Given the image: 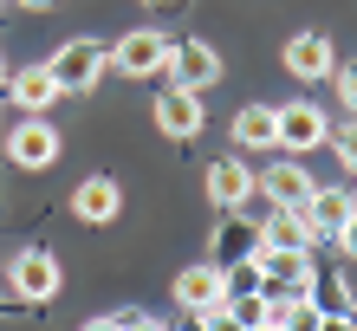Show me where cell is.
Listing matches in <instances>:
<instances>
[{
    "label": "cell",
    "instance_id": "cell-19",
    "mask_svg": "<svg viewBox=\"0 0 357 331\" xmlns=\"http://www.w3.org/2000/svg\"><path fill=\"white\" fill-rule=\"evenodd\" d=\"M331 85H338V98H344V105L357 111V59H344V66L331 72Z\"/></svg>",
    "mask_w": 357,
    "mask_h": 331
},
{
    "label": "cell",
    "instance_id": "cell-18",
    "mask_svg": "<svg viewBox=\"0 0 357 331\" xmlns=\"http://www.w3.org/2000/svg\"><path fill=\"white\" fill-rule=\"evenodd\" d=\"M221 312H227V325H234V331H266V293H247V299H227Z\"/></svg>",
    "mask_w": 357,
    "mask_h": 331
},
{
    "label": "cell",
    "instance_id": "cell-1",
    "mask_svg": "<svg viewBox=\"0 0 357 331\" xmlns=\"http://www.w3.org/2000/svg\"><path fill=\"white\" fill-rule=\"evenodd\" d=\"M104 66H111V46H98V39H66L52 59H46V72L59 78V91H91Z\"/></svg>",
    "mask_w": 357,
    "mask_h": 331
},
{
    "label": "cell",
    "instance_id": "cell-3",
    "mask_svg": "<svg viewBox=\"0 0 357 331\" xmlns=\"http://www.w3.org/2000/svg\"><path fill=\"white\" fill-rule=\"evenodd\" d=\"M59 260L46 254V247H26V254H20L13 266H7V286H13V299H33V305H46L52 293H59Z\"/></svg>",
    "mask_w": 357,
    "mask_h": 331
},
{
    "label": "cell",
    "instance_id": "cell-4",
    "mask_svg": "<svg viewBox=\"0 0 357 331\" xmlns=\"http://www.w3.org/2000/svg\"><path fill=\"white\" fill-rule=\"evenodd\" d=\"M162 72L176 78V91H208L221 78V52L208 39H182V46H169V66Z\"/></svg>",
    "mask_w": 357,
    "mask_h": 331
},
{
    "label": "cell",
    "instance_id": "cell-7",
    "mask_svg": "<svg viewBox=\"0 0 357 331\" xmlns=\"http://www.w3.org/2000/svg\"><path fill=\"white\" fill-rule=\"evenodd\" d=\"M254 189H260V182H254V169H247L241 156H221L215 169H208V201H215L221 215H234L241 201H254Z\"/></svg>",
    "mask_w": 357,
    "mask_h": 331
},
{
    "label": "cell",
    "instance_id": "cell-5",
    "mask_svg": "<svg viewBox=\"0 0 357 331\" xmlns=\"http://www.w3.org/2000/svg\"><path fill=\"white\" fill-rule=\"evenodd\" d=\"M7 156L20 162V169H52V162H59V130L46 117H20L7 130Z\"/></svg>",
    "mask_w": 357,
    "mask_h": 331
},
{
    "label": "cell",
    "instance_id": "cell-17",
    "mask_svg": "<svg viewBox=\"0 0 357 331\" xmlns=\"http://www.w3.org/2000/svg\"><path fill=\"white\" fill-rule=\"evenodd\" d=\"M351 208H357V201H351V189H312L305 195V227H312V234H338V227L351 221Z\"/></svg>",
    "mask_w": 357,
    "mask_h": 331
},
{
    "label": "cell",
    "instance_id": "cell-10",
    "mask_svg": "<svg viewBox=\"0 0 357 331\" xmlns=\"http://www.w3.org/2000/svg\"><path fill=\"white\" fill-rule=\"evenodd\" d=\"M325 137H331V123H325L319 105H286V111H280V150L305 156V150H319Z\"/></svg>",
    "mask_w": 357,
    "mask_h": 331
},
{
    "label": "cell",
    "instance_id": "cell-13",
    "mask_svg": "<svg viewBox=\"0 0 357 331\" xmlns=\"http://www.w3.org/2000/svg\"><path fill=\"white\" fill-rule=\"evenodd\" d=\"M312 240H319V234L305 227L299 208H273V215L260 221V247H273V254H305Z\"/></svg>",
    "mask_w": 357,
    "mask_h": 331
},
{
    "label": "cell",
    "instance_id": "cell-8",
    "mask_svg": "<svg viewBox=\"0 0 357 331\" xmlns=\"http://www.w3.org/2000/svg\"><path fill=\"white\" fill-rule=\"evenodd\" d=\"M221 266L215 260H202V266H182L176 273V305L182 312H221Z\"/></svg>",
    "mask_w": 357,
    "mask_h": 331
},
{
    "label": "cell",
    "instance_id": "cell-26",
    "mask_svg": "<svg viewBox=\"0 0 357 331\" xmlns=\"http://www.w3.org/2000/svg\"><path fill=\"white\" fill-rule=\"evenodd\" d=\"M20 7H33V13H46V7H59V0H20Z\"/></svg>",
    "mask_w": 357,
    "mask_h": 331
},
{
    "label": "cell",
    "instance_id": "cell-12",
    "mask_svg": "<svg viewBox=\"0 0 357 331\" xmlns=\"http://www.w3.org/2000/svg\"><path fill=\"white\" fill-rule=\"evenodd\" d=\"M72 208H78V221H91V227H104V221H117V208H123V189L111 176H85L72 189Z\"/></svg>",
    "mask_w": 357,
    "mask_h": 331
},
{
    "label": "cell",
    "instance_id": "cell-23",
    "mask_svg": "<svg viewBox=\"0 0 357 331\" xmlns=\"http://www.w3.org/2000/svg\"><path fill=\"white\" fill-rule=\"evenodd\" d=\"M338 156H344V169H357V123H351V130L338 137Z\"/></svg>",
    "mask_w": 357,
    "mask_h": 331
},
{
    "label": "cell",
    "instance_id": "cell-16",
    "mask_svg": "<svg viewBox=\"0 0 357 331\" xmlns=\"http://www.w3.org/2000/svg\"><path fill=\"white\" fill-rule=\"evenodd\" d=\"M234 143L241 150H280V111L273 105H241L234 111Z\"/></svg>",
    "mask_w": 357,
    "mask_h": 331
},
{
    "label": "cell",
    "instance_id": "cell-15",
    "mask_svg": "<svg viewBox=\"0 0 357 331\" xmlns=\"http://www.w3.org/2000/svg\"><path fill=\"white\" fill-rule=\"evenodd\" d=\"M7 91H13V105L26 111V117H46V105H52V98H66V91H59V78H52L46 66L13 72V78H7Z\"/></svg>",
    "mask_w": 357,
    "mask_h": 331
},
{
    "label": "cell",
    "instance_id": "cell-28",
    "mask_svg": "<svg viewBox=\"0 0 357 331\" xmlns=\"http://www.w3.org/2000/svg\"><path fill=\"white\" fill-rule=\"evenodd\" d=\"M0 85H7V59H0Z\"/></svg>",
    "mask_w": 357,
    "mask_h": 331
},
{
    "label": "cell",
    "instance_id": "cell-27",
    "mask_svg": "<svg viewBox=\"0 0 357 331\" xmlns=\"http://www.w3.org/2000/svg\"><path fill=\"white\" fill-rule=\"evenodd\" d=\"M150 7H182V0H150Z\"/></svg>",
    "mask_w": 357,
    "mask_h": 331
},
{
    "label": "cell",
    "instance_id": "cell-21",
    "mask_svg": "<svg viewBox=\"0 0 357 331\" xmlns=\"http://www.w3.org/2000/svg\"><path fill=\"white\" fill-rule=\"evenodd\" d=\"M331 240H338V247H344V254L357 260V208H351V221H344V227H338V234H331Z\"/></svg>",
    "mask_w": 357,
    "mask_h": 331
},
{
    "label": "cell",
    "instance_id": "cell-24",
    "mask_svg": "<svg viewBox=\"0 0 357 331\" xmlns=\"http://www.w3.org/2000/svg\"><path fill=\"white\" fill-rule=\"evenodd\" d=\"M78 331H123V318H91V325H78Z\"/></svg>",
    "mask_w": 357,
    "mask_h": 331
},
{
    "label": "cell",
    "instance_id": "cell-25",
    "mask_svg": "<svg viewBox=\"0 0 357 331\" xmlns=\"http://www.w3.org/2000/svg\"><path fill=\"white\" fill-rule=\"evenodd\" d=\"M123 331H162L156 318H123Z\"/></svg>",
    "mask_w": 357,
    "mask_h": 331
},
{
    "label": "cell",
    "instance_id": "cell-22",
    "mask_svg": "<svg viewBox=\"0 0 357 331\" xmlns=\"http://www.w3.org/2000/svg\"><path fill=\"white\" fill-rule=\"evenodd\" d=\"M162 331H215V325H208V312H182L176 325H162Z\"/></svg>",
    "mask_w": 357,
    "mask_h": 331
},
{
    "label": "cell",
    "instance_id": "cell-2",
    "mask_svg": "<svg viewBox=\"0 0 357 331\" xmlns=\"http://www.w3.org/2000/svg\"><path fill=\"white\" fill-rule=\"evenodd\" d=\"M169 46H176L169 33H156V26H130V33L111 46V66H117L123 78H156L162 66H169Z\"/></svg>",
    "mask_w": 357,
    "mask_h": 331
},
{
    "label": "cell",
    "instance_id": "cell-11",
    "mask_svg": "<svg viewBox=\"0 0 357 331\" xmlns=\"http://www.w3.org/2000/svg\"><path fill=\"white\" fill-rule=\"evenodd\" d=\"M286 72H292V78H331V72H338L331 39H325V33H292V39H286Z\"/></svg>",
    "mask_w": 357,
    "mask_h": 331
},
{
    "label": "cell",
    "instance_id": "cell-6",
    "mask_svg": "<svg viewBox=\"0 0 357 331\" xmlns=\"http://www.w3.org/2000/svg\"><path fill=\"white\" fill-rule=\"evenodd\" d=\"M254 182H260V195L273 201V208H305V195L319 189V182H312V169H305L299 156H280V162H273L266 176H254Z\"/></svg>",
    "mask_w": 357,
    "mask_h": 331
},
{
    "label": "cell",
    "instance_id": "cell-9",
    "mask_svg": "<svg viewBox=\"0 0 357 331\" xmlns=\"http://www.w3.org/2000/svg\"><path fill=\"white\" fill-rule=\"evenodd\" d=\"M254 254H260V221H247L234 208V215L215 227V240H208V260H215V266H234V260H254Z\"/></svg>",
    "mask_w": 357,
    "mask_h": 331
},
{
    "label": "cell",
    "instance_id": "cell-20",
    "mask_svg": "<svg viewBox=\"0 0 357 331\" xmlns=\"http://www.w3.org/2000/svg\"><path fill=\"white\" fill-rule=\"evenodd\" d=\"M312 331H357V318H351V312H319V325H312Z\"/></svg>",
    "mask_w": 357,
    "mask_h": 331
},
{
    "label": "cell",
    "instance_id": "cell-14",
    "mask_svg": "<svg viewBox=\"0 0 357 331\" xmlns=\"http://www.w3.org/2000/svg\"><path fill=\"white\" fill-rule=\"evenodd\" d=\"M195 98H202V91H176V85H169V91L156 98V130L176 137V143L195 137V130H202V105H195Z\"/></svg>",
    "mask_w": 357,
    "mask_h": 331
}]
</instances>
